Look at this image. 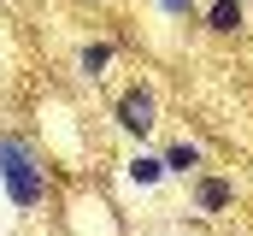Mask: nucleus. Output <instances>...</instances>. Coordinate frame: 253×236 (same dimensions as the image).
Segmentation results:
<instances>
[{
  "mask_svg": "<svg viewBox=\"0 0 253 236\" xmlns=\"http://www.w3.org/2000/svg\"><path fill=\"white\" fill-rule=\"evenodd\" d=\"M112 118H118V130H124V136L147 142V136L159 130V95H153L147 83H129L124 95H118V107H112Z\"/></svg>",
  "mask_w": 253,
  "mask_h": 236,
  "instance_id": "2",
  "label": "nucleus"
},
{
  "mask_svg": "<svg viewBox=\"0 0 253 236\" xmlns=\"http://www.w3.org/2000/svg\"><path fill=\"white\" fill-rule=\"evenodd\" d=\"M124 177L135 183V189H159V183H165V160H159V154H135V160L124 166Z\"/></svg>",
  "mask_w": 253,
  "mask_h": 236,
  "instance_id": "7",
  "label": "nucleus"
},
{
  "mask_svg": "<svg viewBox=\"0 0 253 236\" xmlns=\"http://www.w3.org/2000/svg\"><path fill=\"white\" fill-rule=\"evenodd\" d=\"M153 6H159L165 18H189V12H194V6H200V0H153Z\"/></svg>",
  "mask_w": 253,
  "mask_h": 236,
  "instance_id": "8",
  "label": "nucleus"
},
{
  "mask_svg": "<svg viewBox=\"0 0 253 236\" xmlns=\"http://www.w3.org/2000/svg\"><path fill=\"white\" fill-rule=\"evenodd\" d=\"M0 183H6V201H12L18 213H36V207H47V195H53L47 160H42L24 136H0Z\"/></svg>",
  "mask_w": 253,
  "mask_h": 236,
  "instance_id": "1",
  "label": "nucleus"
},
{
  "mask_svg": "<svg viewBox=\"0 0 253 236\" xmlns=\"http://www.w3.org/2000/svg\"><path fill=\"white\" fill-rule=\"evenodd\" d=\"M242 24H248L242 0H212V6H206V30H212V36H236Z\"/></svg>",
  "mask_w": 253,
  "mask_h": 236,
  "instance_id": "5",
  "label": "nucleus"
},
{
  "mask_svg": "<svg viewBox=\"0 0 253 236\" xmlns=\"http://www.w3.org/2000/svg\"><path fill=\"white\" fill-rule=\"evenodd\" d=\"M236 177H224V172H194V195H189V207L200 213V219H218V213H230L236 207Z\"/></svg>",
  "mask_w": 253,
  "mask_h": 236,
  "instance_id": "3",
  "label": "nucleus"
},
{
  "mask_svg": "<svg viewBox=\"0 0 253 236\" xmlns=\"http://www.w3.org/2000/svg\"><path fill=\"white\" fill-rule=\"evenodd\" d=\"M112 54H118L112 42H88V48L77 54V77H88V83H100V77L112 71Z\"/></svg>",
  "mask_w": 253,
  "mask_h": 236,
  "instance_id": "6",
  "label": "nucleus"
},
{
  "mask_svg": "<svg viewBox=\"0 0 253 236\" xmlns=\"http://www.w3.org/2000/svg\"><path fill=\"white\" fill-rule=\"evenodd\" d=\"M159 160H165V177H194V172H206V148L189 142V136H177Z\"/></svg>",
  "mask_w": 253,
  "mask_h": 236,
  "instance_id": "4",
  "label": "nucleus"
}]
</instances>
